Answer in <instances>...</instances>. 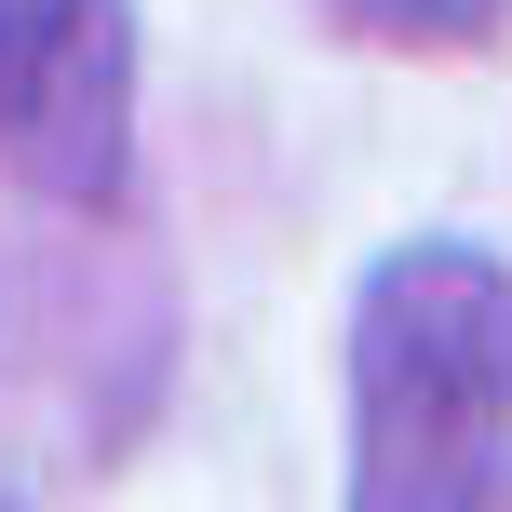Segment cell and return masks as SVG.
I'll list each match as a JSON object with an SVG mask.
<instances>
[{
	"label": "cell",
	"instance_id": "cell-1",
	"mask_svg": "<svg viewBox=\"0 0 512 512\" xmlns=\"http://www.w3.org/2000/svg\"><path fill=\"white\" fill-rule=\"evenodd\" d=\"M512 445V270L486 243H391L351 297V499H499Z\"/></svg>",
	"mask_w": 512,
	"mask_h": 512
},
{
	"label": "cell",
	"instance_id": "cell-2",
	"mask_svg": "<svg viewBox=\"0 0 512 512\" xmlns=\"http://www.w3.org/2000/svg\"><path fill=\"white\" fill-rule=\"evenodd\" d=\"M0 162L41 203H122L135 162V0H0Z\"/></svg>",
	"mask_w": 512,
	"mask_h": 512
},
{
	"label": "cell",
	"instance_id": "cell-3",
	"mask_svg": "<svg viewBox=\"0 0 512 512\" xmlns=\"http://www.w3.org/2000/svg\"><path fill=\"white\" fill-rule=\"evenodd\" d=\"M337 14H351V27H378V41H472L499 0H337Z\"/></svg>",
	"mask_w": 512,
	"mask_h": 512
}]
</instances>
